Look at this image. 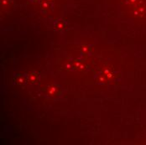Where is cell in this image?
Wrapping results in <instances>:
<instances>
[{
  "instance_id": "3957f363",
  "label": "cell",
  "mask_w": 146,
  "mask_h": 145,
  "mask_svg": "<svg viewBox=\"0 0 146 145\" xmlns=\"http://www.w3.org/2000/svg\"><path fill=\"white\" fill-rule=\"evenodd\" d=\"M39 80V76L35 73H31L27 75V84H34L37 82Z\"/></svg>"
},
{
  "instance_id": "6da1fadb",
  "label": "cell",
  "mask_w": 146,
  "mask_h": 145,
  "mask_svg": "<svg viewBox=\"0 0 146 145\" xmlns=\"http://www.w3.org/2000/svg\"><path fill=\"white\" fill-rule=\"evenodd\" d=\"M44 92L50 97L52 98H56L60 96V94L62 93V89L56 85H50L47 87H44L43 90Z\"/></svg>"
},
{
  "instance_id": "8992f818",
  "label": "cell",
  "mask_w": 146,
  "mask_h": 145,
  "mask_svg": "<svg viewBox=\"0 0 146 145\" xmlns=\"http://www.w3.org/2000/svg\"><path fill=\"white\" fill-rule=\"evenodd\" d=\"M32 1H34V2H37V1H40V0H32Z\"/></svg>"
},
{
  "instance_id": "277c9868",
  "label": "cell",
  "mask_w": 146,
  "mask_h": 145,
  "mask_svg": "<svg viewBox=\"0 0 146 145\" xmlns=\"http://www.w3.org/2000/svg\"><path fill=\"white\" fill-rule=\"evenodd\" d=\"M15 82L19 85H23L27 83V75H19L15 77Z\"/></svg>"
},
{
  "instance_id": "7a4b0ae2",
  "label": "cell",
  "mask_w": 146,
  "mask_h": 145,
  "mask_svg": "<svg viewBox=\"0 0 146 145\" xmlns=\"http://www.w3.org/2000/svg\"><path fill=\"white\" fill-rule=\"evenodd\" d=\"M53 2L50 1V0H41L40 2V7L42 8V9H44V11H48L50 10L52 6H53Z\"/></svg>"
},
{
  "instance_id": "5b68a950",
  "label": "cell",
  "mask_w": 146,
  "mask_h": 145,
  "mask_svg": "<svg viewBox=\"0 0 146 145\" xmlns=\"http://www.w3.org/2000/svg\"><path fill=\"white\" fill-rule=\"evenodd\" d=\"M55 26H56V28L58 29V30H62V29H66V21L59 20V21H57V22L56 23Z\"/></svg>"
}]
</instances>
